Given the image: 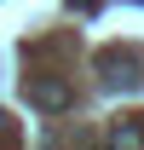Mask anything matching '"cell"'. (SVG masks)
<instances>
[{
  "label": "cell",
  "instance_id": "2",
  "mask_svg": "<svg viewBox=\"0 0 144 150\" xmlns=\"http://www.w3.org/2000/svg\"><path fill=\"white\" fill-rule=\"evenodd\" d=\"M0 133H6V115H0Z\"/></svg>",
  "mask_w": 144,
  "mask_h": 150
},
{
  "label": "cell",
  "instance_id": "1",
  "mask_svg": "<svg viewBox=\"0 0 144 150\" xmlns=\"http://www.w3.org/2000/svg\"><path fill=\"white\" fill-rule=\"evenodd\" d=\"M23 93H29V104H35V110H69V87H64L58 75H35Z\"/></svg>",
  "mask_w": 144,
  "mask_h": 150
}]
</instances>
